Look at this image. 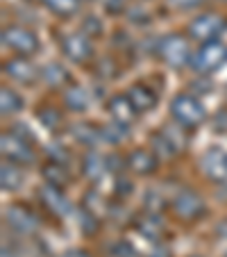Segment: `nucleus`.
I'll return each mask as SVG.
<instances>
[{"mask_svg": "<svg viewBox=\"0 0 227 257\" xmlns=\"http://www.w3.org/2000/svg\"><path fill=\"white\" fill-rule=\"evenodd\" d=\"M159 55L164 57V62L173 68L186 66L191 64V50H188V41L179 34H168L166 39H161L159 44Z\"/></svg>", "mask_w": 227, "mask_h": 257, "instance_id": "39448f33", "label": "nucleus"}, {"mask_svg": "<svg viewBox=\"0 0 227 257\" xmlns=\"http://www.w3.org/2000/svg\"><path fill=\"white\" fill-rule=\"evenodd\" d=\"M82 32L87 34V37H93V34H100L102 32V23L98 21V16H89V19L84 21Z\"/></svg>", "mask_w": 227, "mask_h": 257, "instance_id": "393cba45", "label": "nucleus"}, {"mask_svg": "<svg viewBox=\"0 0 227 257\" xmlns=\"http://www.w3.org/2000/svg\"><path fill=\"white\" fill-rule=\"evenodd\" d=\"M173 212L184 221H193V218L204 214V200L200 194H195L193 189H182L173 198Z\"/></svg>", "mask_w": 227, "mask_h": 257, "instance_id": "0eeeda50", "label": "nucleus"}, {"mask_svg": "<svg viewBox=\"0 0 227 257\" xmlns=\"http://www.w3.org/2000/svg\"><path fill=\"white\" fill-rule=\"evenodd\" d=\"M225 257H227V252H225Z\"/></svg>", "mask_w": 227, "mask_h": 257, "instance_id": "473e14b6", "label": "nucleus"}, {"mask_svg": "<svg viewBox=\"0 0 227 257\" xmlns=\"http://www.w3.org/2000/svg\"><path fill=\"white\" fill-rule=\"evenodd\" d=\"M220 3H227V0H220Z\"/></svg>", "mask_w": 227, "mask_h": 257, "instance_id": "2f4dec72", "label": "nucleus"}, {"mask_svg": "<svg viewBox=\"0 0 227 257\" xmlns=\"http://www.w3.org/2000/svg\"><path fill=\"white\" fill-rule=\"evenodd\" d=\"M213 127H216V132H227V109H220L213 116Z\"/></svg>", "mask_w": 227, "mask_h": 257, "instance_id": "bb28decb", "label": "nucleus"}, {"mask_svg": "<svg viewBox=\"0 0 227 257\" xmlns=\"http://www.w3.org/2000/svg\"><path fill=\"white\" fill-rule=\"evenodd\" d=\"M44 80L50 87H59V84L66 82V68L57 62H50L48 66L44 68Z\"/></svg>", "mask_w": 227, "mask_h": 257, "instance_id": "412c9836", "label": "nucleus"}, {"mask_svg": "<svg viewBox=\"0 0 227 257\" xmlns=\"http://www.w3.org/2000/svg\"><path fill=\"white\" fill-rule=\"evenodd\" d=\"M191 257H200V255H191Z\"/></svg>", "mask_w": 227, "mask_h": 257, "instance_id": "7c9ffc66", "label": "nucleus"}, {"mask_svg": "<svg viewBox=\"0 0 227 257\" xmlns=\"http://www.w3.org/2000/svg\"><path fill=\"white\" fill-rule=\"evenodd\" d=\"M0 175H3V187L10 191L16 189V187H21V182H23V173H21L19 164H14V162H5Z\"/></svg>", "mask_w": 227, "mask_h": 257, "instance_id": "f3484780", "label": "nucleus"}, {"mask_svg": "<svg viewBox=\"0 0 227 257\" xmlns=\"http://www.w3.org/2000/svg\"><path fill=\"white\" fill-rule=\"evenodd\" d=\"M5 71L12 80H16V82H21V84H32L34 80H37V75H39L37 68L32 66V62H28V57L10 59V62L5 64Z\"/></svg>", "mask_w": 227, "mask_h": 257, "instance_id": "9d476101", "label": "nucleus"}, {"mask_svg": "<svg viewBox=\"0 0 227 257\" xmlns=\"http://www.w3.org/2000/svg\"><path fill=\"white\" fill-rule=\"evenodd\" d=\"M41 196H44V200L48 203L50 209H55V212L64 214L66 212V198H64L62 189H57V187H46V189H41Z\"/></svg>", "mask_w": 227, "mask_h": 257, "instance_id": "aec40b11", "label": "nucleus"}, {"mask_svg": "<svg viewBox=\"0 0 227 257\" xmlns=\"http://www.w3.org/2000/svg\"><path fill=\"white\" fill-rule=\"evenodd\" d=\"M218 237L227 239V218H225V221H222L220 225H218Z\"/></svg>", "mask_w": 227, "mask_h": 257, "instance_id": "c756f323", "label": "nucleus"}, {"mask_svg": "<svg viewBox=\"0 0 227 257\" xmlns=\"http://www.w3.org/2000/svg\"><path fill=\"white\" fill-rule=\"evenodd\" d=\"M3 155L7 162H14V164H25V162H32V148L28 146L25 139H19L16 135H5L3 137Z\"/></svg>", "mask_w": 227, "mask_h": 257, "instance_id": "1a4fd4ad", "label": "nucleus"}, {"mask_svg": "<svg viewBox=\"0 0 227 257\" xmlns=\"http://www.w3.org/2000/svg\"><path fill=\"white\" fill-rule=\"evenodd\" d=\"M127 164H130V169L134 173L148 175L157 169V155L152 151H148V148H139V151H134L127 157Z\"/></svg>", "mask_w": 227, "mask_h": 257, "instance_id": "9b49d317", "label": "nucleus"}, {"mask_svg": "<svg viewBox=\"0 0 227 257\" xmlns=\"http://www.w3.org/2000/svg\"><path fill=\"white\" fill-rule=\"evenodd\" d=\"M127 98H130L132 107H134L136 112H150V109L155 107V102H157L155 91H150V89L143 87V84H134V87H130Z\"/></svg>", "mask_w": 227, "mask_h": 257, "instance_id": "ddd939ff", "label": "nucleus"}, {"mask_svg": "<svg viewBox=\"0 0 227 257\" xmlns=\"http://www.w3.org/2000/svg\"><path fill=\"white\" fill-rule=\"evenodd\" d=\"M225 30V21H222L220 14L216 12H204V14H198L195 19H191L188 23V34H191V39L200 41H213L218 39V34Z\"/></svg>", "mask_w": 227, "mask_h": 257, "instance_id": "20e7f679", "label": "nucleus"}, {"mask_svg": "<svg viewBox=\"0 0 227 257\" xmlns=\"http://www.w3.org/2000/svg\"><path fill=\"white\" fill-rule=\"evenodd\" d=\"M44 178L46 182H48L50 187H57V189H62L64 185H66V171H64V164H57V162H50L48 166L44 169Z\"/></svg>", "mask_w": 227, "mask_h": 257, "instance_id": "a211bd4d", "label": "nucleus"}, {"mask_svg": "<svg viewBox=\"0 0 227 257\" xmlns=\"http://www.w3.org/2000/svg\"><path fill=\"white\" fill-rule=\"evenodd\" d=\"M200 169L213 182H225L227 180V151L220 146H211L200 157Z\"/></svg>", "mask_w": 227, "mask_h": 257, "instance_id": "423d86ee", "label": "nucleus"}, {"mask_svg": "<svg viewBox=\"0 0 227 257\" xmlns=\"http://www.w3.org/2000/svg\"><path fill=\"white\" fill-rule=\"evenodd\" d=\"M75 137H78V141L91 146L96 139H100L102 132L98 130V127H91V125H78V127H75Z\"/></svg>", "mask_w": 227, "mask_h": 257, "instance_id": "4be33fe9", "label": "nucleus"}, {"mask_svg": "<svg viewBox=\"0 0 227 257\" xmlns=\"http://www.w3.org/2000/svg\"><path fill=\"white\" fill-rule=\"evenodd\" d=\"M109 112H111V116H114V121H116V123H121V125H127V123H130L132 118H134L136 109L132 107L130 98H127V93H125V96L111 98V102H109Z\"/></svg>", "mask_w": 227, "mask_h": 257, "instance_id": "4468645a", "label": "nucleus"}, {"mask_svg": "<svg viewBox=\"0 0 227 257\" xmlns=\"http://www.w3.org/2000/svg\"><path fill=\"white\" fill-rule=\"evenodd\" d=\"M168 3L175 7V10L186 12V10H195V7H200L204 0H168Z\"/></svg>", "mask_w": 227, "mask_h": 257, "instance_id": "a878e982", "label": "nucleus"}, {"mask_svg": "<svg viewBox=\"0 0 227 257\" xmlns=\"http://www.w3.org/2000/svg\"><path fill=\"white\" fill-rule=\"evenodd\" d=\"M62 50L68 59H73V62H87V59L93 55L91 37H87L84 32L66 34L62 41Z\"/></svg>", "mask_w": 227, "mask_h": 257, "instance_id": "6e6552de", "label": "nucleus"}, {"mask_svg": "<svg viewBox=\"0 0 227 257\" xmlns=\"http://www.w3.org/2000/svg\"><path fill=\"white\" fill-rule=\"evenodd\" d=\"M41 3L57 16H73L80 7V0H41Z\"/></svg>", "mask_w": 227, "mask_h": 257, "instance_id": "6ab92c4d", "label": "nucleus"}, {"mask_svg": "<svg viewBox=\"0 0 227 257\" xmlns=\"http://www.w3.org/2000/svg\"><path fill=\"white\" fill-rule=\"evenodd\" d=\"M87 164H84V173L89 175V178H96V175H100L102 171H105V164H102V157L96 155V153H89L87 155Z\"/></svg>", "mask_w": 227, "mask_h": 257, "instance_id": "5701e85b", "label": "nucleus"}, {"mask_svg": "<svg viewBox=\"0 0 227 257\" xmlns=\"http://www.w3.org/2000/svg\"><path fill=\"white\" fill-rule=\"evenodd\" d=\"M7 221L19 232H34L37 230V218L25 207H10L7 209Z\"/></svg>", "mask_w": 227, "mask_h": 257, "instance_id": "f8f14e48", "label": "nucleus"}, {"mask_svg": "<svg viewBox=\"0 0 227 257\" xmlns=\"http://www.w3.org/2000/svg\"><path fill=\"white\" fill-rule=\"evenodd\" d=\"M170 116L182 127H195L207 118V112H204V105L193 93H179L170 102Z\"/></svg>", "mask_w": 227, "mask_h": 257, "instance_id": "f257e3e1", "label": "nucleus"}, {"mask_svg": "<svg viewBox=\"0 0 227 257\" xmlns=\"http://www.w3.org/2000/svg\"><path fill=\"white\" fill-rule=\"evenodd\" d=\"M225 64H227V46L218 39L200 44L198 53L191 55V66L198 73L218 71V68L225 66Z\"/></svg>", "mask_w": 227, "mask_h": 257, "instance_id": "f03ea898", "label": "nucleus"}, {"mask_svg": "<svg viewBox=\"0 0 227 257\" xmlns=\"http://www.w3.org/2000/svg\"><path fill=\"white\" fill-rule=\"evenodd\" d=\"M62 257H91V255L84 252V250H71V252H66V255H62Z\"/></svg>", "mask_w": 227, "mask_h": 257, "instance_id": "c85d7f7f", "label": "nucleus"}, {"mask_svg": "<svg viewBox=\"0 0 227 257\" xmlns=\"http://www.w3.org/2000/svg\"><path fill=\"white\" fill-rule=\"evenodd\" d=\"M100 5L107 14H121L127 7V0H100Z\"/></svg>", "mask_w": 227, "mask_h": 257, "instance_id": "b1692460", "label": "nucleus"}, {"mask_svg": "<svg viewBox=\"0 0 227 257\" xmlns=\"http://www.w3.org/2000/svg\"><path fill=\"white\" fill-rule=\"evenodd\" d=\"M64 102H66V107L71 109V112H84L89 107V96L84 89L80 87H71L66 91V96H64Z\"/></svg>", "mask_w": 227, "mask_h": 257, "instance_id": "dca6fc26", "label": "nucleus"}, {"mask_svg": "<svg viewBox=\"0 0 227 257\" xmlns=\"http://www.w3.org/2000/svg\"><path fill=\"white\" fill-rule=\"evenodd\" d=\"M3 44L12 53H19L21 57H25V55H32L39 50V37L23 25H10L3 32Z\"/></svg>", "mask_w": 227, "mask_h": 257, "instance_id": "7ed1b4c3", "label": "nucleus"}, {"mask_svg": "<svg viewBox=\"0 0 227 257\" xmlns=\"http://www.w3.org/2000/svg\"><path fill=\"white\" fill-rule=\"evenodd\" d=\"M0 107H3V114H5V116L7 114L21 112V109H23V96L10 87H3V91H0Z\"/></svg>", "mask_w": 227, "mask_h": 257, "instance_id": "2eb2a0df", "label": "nucleus"}, {"mask_svg": "<svg viewBox=\"0 0 227 257\" xmlns=\"http://www.w3.org/2000/svg\"><path fill=\"white\" fill-rule=\"evenodd\" d=\"M41 123H46V127H55L57 125V121H59V114L57 112H53V109H48L46 114H41Z\"/></svg>", "mask_w": 227, "mask_h": 257, "instance_id": "cd10ccee", "label": "nucleus"}]
</instances>
